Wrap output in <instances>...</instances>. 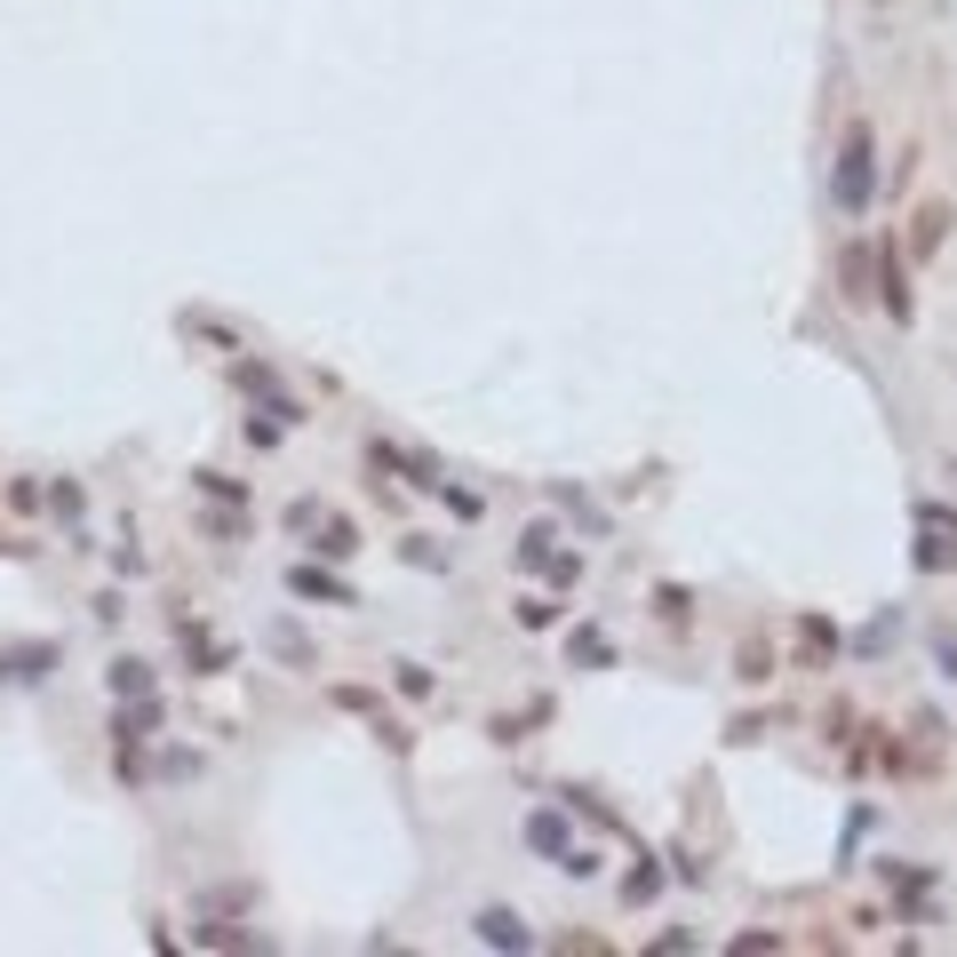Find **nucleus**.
<instances>
[{"label":"nucleus","mask_w":957,"mask_h":957,"mask_svg":"<svg viewBox=\"0 0 957 957\" xmlns=\"http://www.w3.org/2000/svg\"><path fill=\"white\" fill-rule=\"evenodd\" d=\"M112 727H120V742H136V734H144V727H160V702H136V710H120Z\"/></svg>","instance_id":"nucleus-8"},{"label":"nucleus","mask_w":957,"mask_h":957,"mask_svg":"<svg viewBox=\"0 0 957 957\" xmlns=\"http://www.w3.org/2000/svg\"><path fill=\"white\" fill-rule=\"evenodd\" d=\"M519 623L542 631V623H559V599H519Z\"/></svg>","instance_id":"nucleus-15"},{"label":"nucleus","mask_w":957,"mask_h":957,"mask_svg":"<svg viewBox=\"0 0 957 957\" xmlns=\"http://www.w3.org/2000/svg\"><path fill=\"white\" fill-rule=\"evenodd\" d=\"M870 264H878V303H885V320H894V327H910V320H917V303H910L902 248H894V239H878V248H870Z\"/></svg>","instance_id":"nucleus-2"},{"label":"nucleus","mask_w":957,"mask_h":957,"mask_svg":"<svg viewBox=\"0 0 957 957\" xmlns=\"http://www.w3.org/2000/svg\"><path fill=\"white\" fill-rule=\"evenodd\" d=\"M352 542H359V527H344V519H327V527H320V551H327V559H344Z\"/></svg>","instance_id":"nucleus-10"},{"label":"nucleus","mask_w":957,"mask_h":957,"mask_svg":"<svg viewBox=\"0 0 957 957\" xmlns=\"http://www.w3.org/2000/svg\"><path fill=\"white\" fill-rule=\"evenodd\" d=\"M567 655L583 663V670H599V663H614V638H606V631H574V638H567Z\"/></svg>","instance_id":"nucleus-6"},{"label":"nucleus","mask_w":957,"mask_h":957,"mask_svg":"<svg viewBox=\"0 0 957 957\" xmlns=\"http://www.w3.org/2000/svg\"><path fill=\"white\" fill-rule=\"evenodd\" d=\"M295 591H312V599H352L344 583H327V574H320V567H295Z\"/></svg>","instance_id":"nucleus-11"},{"label":"nucleus","mask_w":957,"mask_h":957,"mask_svg":"<svg viewBox=\"0 0 957 957\" xmlns=\"http://www.w3.org/2000/svg\"><path fill=\"white\" fill-rule=\"evenodd\" d=\"M478 942H495V949H535V934H527L510 910H478Z\"/></svg>","instance_id":"nucleus-3"},{"label":"nucleus","mask_w":957,"mask_h":957,"mask_svg":"<svg viewBox=\"0 0 957 957\" xmlns=\"http://www.w3.org/2000/svg\"><path fill=\"white\" fill-rule=\"evenodd\" d=\"M917 527H926V535H949V542H957V510H949V503H917Z\"/></svg>","instance_id":"nucleus-9"},{"label":"nucleus","mask_w":957,"mask_h":957,"mask_svg":"<svg viewBox=\"0 0 957 957\" xmlns=\"http://www.w3.org/2000/svg\"><path fill=\"white\" fill-rule=\"evenodd\" d=\"M870 192H878L870 128H853V136H846V160H838V208H846V216H862V208H870Z\"/></svg>","instance_id":"nucleus-1"},{"label":"nucleus","mask_w":957,"mask_h":957,"mask_svg":"<svg viewBox=\"0 0 957 957\" xmlns=\"http://www.w3.org/2000/svg\"><path fill=\"white\" fill-rule=\"evenodd\" d=\"M112 687H120V695H144L152 670H144V663H112Z\"/></svg>","instance_id":"nucleus-14"},{"label":"nucleus","mask_w":957,"mask_h":957,"mask_svg":"<svg viewBox=\"0 0 957 957\" xmlns=\"http://www.w3.org/2000/svg\"><path fill=\"white\" fill-rule=\"evenodd\" d=\"M838 280H846V295H853V303H862V295L878 288V264H870V248H846V256H838Z\"/></svg>","instance_id":"nucleus-4"},{"label":"nucleus","mask_w":957,"mask_h":957,"mask_svg":"<svg viewBox=\"0 0 957 957\" xmlns=\"http://www.w3.org/2000/svg\"><path fill=\"white\" fill-rule=\"evenodd\" d=\"M551 542H559L551 527H527V535H519V559H527V567H542V559H551Z\"/></svg>","instance_id":"nucleus-12"},{"label":"nucleus","mask_w":957,"mask_h":957,"mask_svg":"<svg viewBox=\"0 0 957 957\" xmlns=\"http://www.w3.org/2000/svg\"><path fill=\"white\" fill-rule=\"evenodd\" d=\"M942 224H949L942 200H934V208H917V216H910V248H917V256H934V248H942Z\"/></svg>","instance_id":"nucleus-5"},{"label":"nucleus","mask_w":957,"mask_h":957,"mask_svg":"<svg viewBox=\"0 0 957 957\" xmlns=\"http://www.w3.org/2000/svg\"><path fill=\"white\" fill-rule=\"evenodd\" d=\"M56 663V646H32V655H9V678H41Z\"/></svg>","instance_id":"nucleus-13"},{"label":"nucleus","mask_w":957,"mask_h":957,"mask_svg":"<svg viewBox=\"0 0 957 957\" xmlns=\"http://www.w3.org/2000/svg\"><path fill=\"white\" fill-rule=\"evenodd\" d=\"M527 846L559 853V846H567V822H559V814H527Z\"/></svg>","instance_id":"nucleus-7"}]
</instances>
